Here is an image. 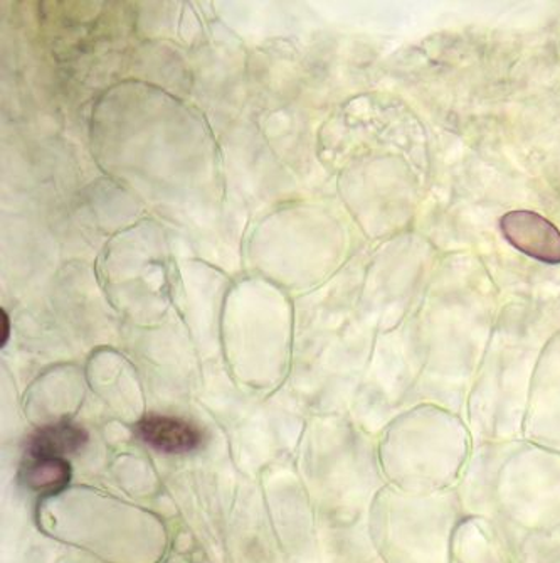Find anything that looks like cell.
I'll return each instance as SVG.
<instances>
[{
  "mask_svg": "<svg viewBox=\"0 0 560 563\" xmlns=\"http://www.w3.org/2000/svg\"><path fill=\"white\" fill-rule=\"evenodd\" d=\"M0 314H2V341H0V346L4 347L9 340V318L4 311H0Z\"/></svg>",
  "mask_w": 560,
  "mask_h": 563,
  "instance_id": "5b68a950",
  "label": "cell"
},
{
  "mask_svg": "<svg viewBox=\"0 0 560 563\" xmlns=\"http://www.w3.org/2000/svg\"><path fill=\"white\" fill-rule=\"evenodd\" d=\"M88 442L87 430L75 423L61 422L43 427L27 439L31 457H58L75 454Z\"/></svg>",
  "mask_w": 560,
  "mask_h": 563,
  "instance_id": "3957f363",
  "label": "cell"
},
{
  "mask_svg": "<svg viewBox=\"0 0 560 563\" xmlns=\"http://www.w3.org/2000/svg\"><path fill=\"white\" fill-rule=\"evenodd\" d=\"M503 235L515 249L544 264H560V232L534 211H511L500 220Z\"/></svg>",
  "mask_w": 560,
  "mask_h": 563,
  "instance_id": "6da1fadb",
  "label": "cell"
},
{
  "mask_svg": "<svg viewBox=\"0 0 560 563\" xmlns=\"http://www.w3.org/2000/svg\"><path fill=\"white\" fill-rule=\"evenodd\" d=\"M135 432L150 448L166 454H183L199 448L201 432L192 423L176 417L147 416L135 426Z\"/></svg>",
  "mask_w": 560,
  "mask_h": 563,
  "instance_id": "7a4b0ae2",
  "label": "cell"
},
{
  "mask_svg": "<svg viewBox=\"0 0 560 563\" xmlns=\"http://www.w3.org/2000/svg\"><path fill=\"white\" fill-rule=\"evenodd\" d=\"M71 467L58 457H31L22 464L21 481L33 492L55 493L65 488Z\"/></svg>",
  "mask_w": 560,
  "mask_h": 563,
  "instance_id": "277c9868",
  "label": "cell"
}]
</instances>
